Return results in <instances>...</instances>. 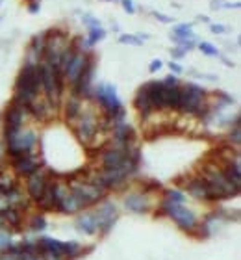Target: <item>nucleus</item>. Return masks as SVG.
I'll use <instances>...</instances> for the list:
<instances>
[{
    "instance_id": "obj_36",
    "label": "nucleus",
    "mask_w": 241,
    "mask_h": 260,
    "mask_svg": "<svg viewBox=\"0 0 241 260\" xmlns=\"http://www.w3.org/2000/svg\"><path fill=\"white\" fill-rule=\"evenodd\" d=\"M199 21H202V23H208V24H210V19H208V17H202V15H199Z\"/></svg>"
},
{
    "instance_id": "obj_24",
    "label": "nucleus",
    "mask_w": 241,
    "mask_h": 260,
    "mask_svg": "<svg viewBox=\"0 0 241 260\" xmlns=\"http://www.w3.org/2000/svg\"><path fill=\"white\" fill-rule=\"evenodd\" d=\"M165 199L171 201V203H176V205H184L186 195L180 190H165Z\"/></svg>"
},
{
    "instance_id": "obj_25",
    "label": "nucleus",
    "mask_w": 241,
    "mask_h": 260,
    "mask_svg": "<svg viewBox=\"0 0 241 260\" xmlns=\"http://www.w3.org/2000/svg\"><path fill=\"white\" fill-rule=\"evenodd\" d=\"M228 141L234 143V145L238 147L241 143V129H240V121L234 125V129L230 130V134H228Z\"/></svg>"
},
{
    "instance_id": "obj_13",
    "label": "nucleus",
    "mask_w": 241,
    "mask_h": 260,
    "mask_svg": "<svg viewBox=\"0 0 241 260\" xmlns=\"http://www.w3.org/2000/svg\"><path fill=\"white\" fill-rule=\"evenodd\" d=\"M113 139L117 145H132L136 139V132L128 123H113Z\"/></svg>"
},
{
    "instance_id": "obj_3",
    "label": "nucleus",
    "mask_w": 241,
    "mask_h": 260,
    "mask_svg": "<svg viewBox=\"0 0 241 260\" xmlns=\"http://www.w3.org/2000/svg\"><path fill=\"white\" fill-rule=\"evenodd\" d=\"M178 110L184 114L197 115V117H206L210 112V106L206 104V89L193 82L182 86V99Z\"/></svg>"
},
{
    "instance_id": "obj_20",
    "label": "nucleus",
    "mask_w": 241,
    "mask_h": 260,
    "mask_svg": "<svg viewBox=\"0 0 241 260\" xmlns=\"http://www.w3.org/2000/svg\"><path fill=\"white\" fill-rule=\"evenodd\" d=\"M0 214H2V217L6 219V223H8L9 227H19V225H21V214L17 212L15 208L9 207L6 208V210H2Z\"/></svg>"
},
{
    "instance_id": "obj_38",
    "label": "nucleus",
    "mask_w": 241,
    "mask_h": 260,
    "mask_svg": "<svg viewBox=\"0 0 241 260\" xmlns=\"http://www.w3.org/2000/svg\"><path fill=\"white\" fill-rule=\"evenodd\" d=\"M0 6H2V0H0Z\"/></svg>"
},
{
    "instance_id": "obj_29",
    "label": "nucleus",
    "mask_w": 241,
    "mask_h": 260,
    "mask_svg": "<svg viewBox=\"0 0 241 260\" xmlns=\"http://www.w3.org/2000/svg\"><path fill=\"white\" fill-rule=\"evenodd\" d=\"M210 32H211V34H217V36H223V34H226V32H228V28H226L225 24L210 23Z\"/></svg>"
},
{
    "instance_id": "obj_33",
    "label": "nucleus",
    "mask_w": 241,
    "mask_h": 260,
    "mask_svg": "<svg viewBox=\"0 0 241 260\" xmlns=\"http://www.w3.org/2000/svg\"><path fill=\"white\" fill-rule=\"evenodd\" d=\"M161 67H163V61L161 60H152L151 65H149V71H151V73H156V71H160Z\"/></svg>"
},
{
    "instance_id": "obj_21",
    "label": "nucleus",
    "mask_w": 241,
    "mask_h": 260,
    "mask_svg": "<svg viewBox=\"0 0 241 260\" xmlns=\"http://www.w3.org/2000/svg\"><path fill=\"white\" fill-rule=\"evenodd\" d=\"M120 45H132V46H143V39L139 38L137 34H122L119 36Z\"/></svg>"
},
{
    "instance_id": "obj_7",
    "label": "nucleus",
    "mask_w": 241,
    "mask_h": 260,
    "mask_svg": "<svg viewBox=\"0 0 241 260\" xmlns=\"http://www.w3.org/2000/svg\"><path fill=\"white\" fill-rule=\"evenodd\" d=\"M97 132H98V119L91 112H82L76 117L75 134L82 143H89L91 139H95Z\"/></svg>"
},
{
    "instance_id": "obj_12",
    "label": "nucleus",
    "mask_w": 241,
    "mask_h": 260,
    "mask_svg": "<svg viewBox=\"0 0 241 260\" xmlns=\"http://www.w3.org/2000/svg\"><path fill=\"white\" fill-rule=\"evenodd\" d=\"M46 186H48V176H46V173H43V171L39 169L38 173H34V175L28 176L26 190H28V195H30L32 199L39 201L41 199V195L45 193Z\"/></svg>"
},
{
    "instance_id": "obj_32",
    "label": "nucleus",
    "mask_w": 241,
    "mask_h": 260,
    "mask_svg": "<svg viewBox=\"0 0 241 260\" xmlns=\"http://www.w3.org/2000/svg\"><path fill=\"white\" fill-rule=\"evenodd\" d=\"M169 69L173 71L174 75H180L182 71H184V67H182L180 63H178V61H174V60H171V61H169Z\"/></svg>"
},
{
    "instance_id": "obj_39",
    "label": "nucleus",
    "mask_w": 241,
    "mask_h": 260,
    "mask_svg": "<svg viewBox=\"0 0 241 260\" xmlns=\"http://www.w3.org/2000/svg\"><path fill=\"white\" fill-rule=\"evenodd\" d=\"M0 193H2V191H0Z\"/></svg>"
},
{
    "instance_id": "obj_22",
    "label": "nucleus",
    "mask_w": 241,
    "mask_h": 260,
    "mask_svg": "<svg viewBox=\"0 0 241 260\" xmlns=\"http://www.w3.org/2000/svg\"><path fill=\"white\" fill-rule=\"evenodd\" d=\"M197 48L202 54H206V56H219V48L215 45H211L210 41H199Z\"/></svg>"
},
{
    "instance_id": "obj_31",
    "label": "nucleus",
    "mask_w": 241,
    "mask_h": 260,
    "mask_svg": "<svg viewBox=\"0 0 241 260\" xmlns=\"http://www.w3.org/2000/svg\"><path fill=\"white\" fill-rule=\"evenodd\" d=\"M186 54H188V52H184L180 46H174V48H171V56H173V60H174V61H176V60H182V58H184Z\"/></svg>"
},
{
    "instance_id": "obj_28",
    "label": "nucleus",
    "mask_w": 241,
    "mask_h": 260,
    "mask_svg": "<svg viewBox=\"0 0 241 260\" xmlns=\"http://www.w3.org/2000/svg\"><path fill=\"white\" fill-rule=\"evenodd\" d=\"M120 6H122V9H124L128 15H134V13H136V4H134V0H120Z\"/></svg>"
},
{
    "instance_id": "obj_2",
    "label": "nucleus",
    "mask_w": 241,
    "mask_h": 260,
    "mask_svg": "<svg viewBox=\"0 0 241 260\" xmlns=\"http://www.w3.org/2000/svg\"><path fill=\"white\" fill-rule=\"evenodd\" d=\"M93 97H95L98 104L102 106V110L106 112V117H110L112 123L124 121L126 110H124L122 102H120L119 95H117V89H115V86L98 84L97 87L93 89Z\"/></svg>"
},
{
    "instance_id": "obj_35",
    "label": "nucleus",
    "mask_w": 241,
    "mask_h": 260,
    "mask_svg": "<svg viewBox=\"0 0 241 260\" xmlns=\"http://www.w3.org/2000/svg\"><path fill=\"white\" fill-rule=\"evenodd\" d=\"M210 8L211 9H221L223 8V2H221V0H211Z\"/></svg>"
},
{
    "instance_id": "obj_5",
    "label": "nucleus",
    "mask_w": 241,
    "mask_h": 260,
    "mask_svg": "<svg viewBox=\"0 0 241 260\" xmlns=\"http://www.w3.org/2000/svg\"><path fill=\"white\" fill-rule=\"evenodd\" d=\"M36 143H38V136L34 130H21L17 136L6 141V153L13 160V158H19L23 154H30Z\"/></svg>"
},
{
    "instance_id": "obj_18",
    "label": "nucleus",
    "mask_w": 241,
    "mask_h": 260,
    "mask_svg": "<svg viewBox=\"0 0 241 260\" xmlns=\"http://www.w3.org/2000/svg\"><path fill=\"white\" fill-rule=\"evenodd\" d=\"M180 99H182V87L180 86H167V110H178L180 108Z\"/></svg>"
},
{
    "instance_id": "obj_17",
    "label": "nucleus",
    "mask_w": 241,
    "mask_h": 260,
    "mask_svg": "<svg viewBox=\"0 0 241 260\" xmlns=\"http://www.w3.org/2000/svg\"><path fill=\"white\" fill-rule=\"evenodd\" d=\"M82 100H80V97H71V99L67 100V104H65V119H67L69 123H75L76 117L82 114Z\"/></svg>"
},
{
    "instance_id": "obj_16",
    "label": "nucleus",
    "mask_w": 241,
    "mask_h": 260,
    "mask_svg": "<svg viewBox=\"0 0 241 260\" xmlns=\"http://www.w3.org/2000/svg\"><path fill=\"white\" fill-rule=\"evenodd\" d=\"M134 106H136V110H139V114H141L143 119H147V117L154 112V110H152V104H151V99H149V93L145 89V86H141V87L137 89L136 99H134Z\"/></svg>"
},
{
    "instance_id": "obj_4",
    "label": "nucleus",
    "mask_w": 241,
    "mask_h": 260,
    "mask_svg": "<svg viewBox=\"0 0 241 260\" xmlns=\"http://www.w3.org/2000/svg\"><path fill=\"white\" fill-rule=\"evenodd\" d=\"M156 216H169L182 230H195L197 227V216L189 210V208L182 207V205H176V203H171V201L163 199L161 201V207L156 212Z\"/></svg>"
},
{
    "instance_id": "obj_34",
    "label": "nucleus",
    "mask_w": 241,
    "mask_h": 260,
    "mask_svg": "<svg viewBox=\"0 0 241 260\" xmlns=\"http://www.w3.org/2000/svg\"><path fill=\"white\" fill-rule=\"evenodd\" d=\"M165 86H180V82H178V78H176V75H169V77L165 78V80H161Z\"/></svg>"
},
{
    "instance_id": "obj_23",
    "label": "nucleus",
    "mask_w": 241,
    "mask_h": 260,
    "mask_svg": "<svg viewBox=\"0 0 241 260\" xmlns=\"http://www.w3.org/2000/svg\"><path fill=\"white\" fill-rule=\"evenodd\" d=\"M32 230H45L46 229V219L43 214H34L30 219V225H28Z\"/></svg>"
},
{
    "instance_id": "obj_1",
    "label": "nucleus",
    "mask_w": 241,
    "mask_h": 260,
    "mask_svg": "<svg viewBox=\"0 0 241 260\" xmlns=\"http://www.w3.org/2000/svg\"><path fill=\"white\" fill-rule=\"evenodd\" d=\"M39 87H41V82H39V71H38V63H32V61H26L23 65V69L19 71L15 80V93H13V100L19 106H23L26 110V106L30 104L32 100L38 99L39 95Z\"/></svg>"
},
{
    "instance_id": "obj_14",
    "label": "nucleus",
    "mask_w": 241,
    "mask_h": 260,
    "mask_svg": "<svg viewBox=\"0 0 241 260\" xmlns=\"http://www.w3.org/2000/svg\"><path fill=\"white\" fill-rule=\"evenodd\" d=\"M124 207L136 214H147L151 210V201L145 193H128L124 197Z\"/></svg>"
},
{
    "instance_id": "obj_37",
    "label": "nucleus",
    "mask_w": 241,
    "mask_h": 260,
    "mask_svg": "<svg viewBox=\"0 0 241 260\" xmlns=\"http://www.w3.org/2000/svg\"><path fill=\"white\" fill-rule=\"evenodd\" d=\"M106 2H120V0H106Z\"/></svg>"
},
{
    "instance_id": "obj_11",
    "label": "nucleus",
    "mask_w": 241,
    "mask_h": 260,
    "mask_svg": "<svg viewBox=\"0 0 241 260\" xmlns=\"http://www.w3.org/2000/svg\"><path fill=\"white\" fill-rule=\"evenodd\" d=\"M85 54L83 50H76L75 54H73V58L69 60V63L63 67V78L67 80V82H71V84H75V80L78 77H80V73H82L83 69V63H85Z\"/></svg>"
},
{
    "instance_id": "obj_27",
    "label": "nucleus",
    "mask_w": 241,
    "mask_h": 260,
    "mask_svg": "<svg viewBox=\"0 0 241 260\" xmlns=\"http://www.w3.org/2000/svg\"><path fill=\"white\" fill-rule=\"evenodd\" d=\"M152 15H154V19H156V21H160V23H163V24L174 23V17L173 15H165V13H161V11H154Z\"/></svg>"
},
{
    "instance_id": "obj_26",
    "label": "nucleus",
    "mask_w": 241,
    "mask_h": 260,
    "mask_svg": "<svg viewBox=\"0 0 241 260\" xmlns=\"http://www.w3.org/2000/svg\"><path fill=\"white\" fill-rule=\"evenodd\" d=\"M82 23L87 26V28H93V26H102V23H100V19H97V17H93L91 13H83L82 15Z\"/></svg>"
},
{
    "instance_id": "obj_10",
    "label": "nucleus",
    "mask_w": 241,
    "mask_h": 260,
    "mask_svg": "<svg viewBox=\"0 0 241 260\" xmlns=\"http://www.w3.org/2000/svg\"><path fill=\"white\" fill-rule=\"evenodd\" d=\"M11 166H13L17 175L30 176L41 169V162L30 153V154H23V156H19V158H13V164H11Z\"/></svg>"
},
{
    "instance_id": "obj_6",
    "label": "nucleus",
    "mask_w": 241,
    "mask_h": 260,
    "mask_svg": "<svg viewBox=\"0 0 241 260\" xmlns=\"http://www.w3.org/2000/svg\"><path fill=\"white\" fill-rule=\"evenodd\" d=\"M26 117V110L23 106H19L15 102H11L6 112L2 115V123H4V141L11 139L23 130V123Z\"/></svg>"
},
{
    "instance_id": "obj_9",
    "label": "nucleus",
    "mask_w": 241,
    "mask_h": 260,
    "mask_svg": "<svg viewBox=\"0 0 241 260\" xmlns=\"http://www.w3.org/2000/svg\"><path fill=\"white\" fill-rule=\"evenodd\" d=\"M95 219H97V225H98V230L102 234H108L110 229L113 227V223L117 219V208L113 203H102L100 207L93 212Z\"/></svg>"
},
{
    "instance_id": "obj_8",
    "label": "nucleus",
    "mask_w": 241,
    "mask_h": 260,
    "mask_svg": "<svg viewBox=\"0 0 241 260\" xmlns=\"http://www.w3.org/2000/svg\"><path fill=\"white\" fill-rule=\"evenodd\" d=\"M186 190L189 191V195H193L199 201H217L211 184L204 178V176H193L186 182Z\"/></svg>"
},
{
    "instance_id": "obj_19",
    "label": "nucleus",
    "mask_w": 241,
    "mask_h": 260,
    "mask_svg": "<svg viewBox=\"0 0 241 260\" xmlns=\"http://www.w3.org/2000/svg\"><path fill=\"white\" fill-rule=\"evenodd\" d=\"M171 38L176 39H189L195 38V32H193V24L191 23H180L174 24L173 30H171Z\"/></svg>"
},
{
    "instance_id": "obj_30",
    "label": "nucleus",
    "mask_w": 241,
    "mask_h": 260,
    "mask_svg": "<svg viewBox=\"0 0 241 260\" xmlns=\"http://www.w3.org/2000/svg\"><path fill=\"white\" fill-rule=\"evenodd\" d=\"M28 11H30L32 15H34V13H39V11H41V0H30Z\"/></svg>"
},
{
    "instance_id": "obj_15",
    "label": "nucleus",
    "mask_w": 241,
    "mask_h": 260,
    "mask_svg": "<svg viewBox=\"0 0 241 260\" xmlns=\"http://www.w3.org/2000/svg\"><path fill=\"white\" fill-rule=\"evenodd\" d=\"M76 227H78V230H82L83 234H89V236L98 232V225L93 212H83V214L78 216L76 217Z\"/></svg>"
}]
</instances>
